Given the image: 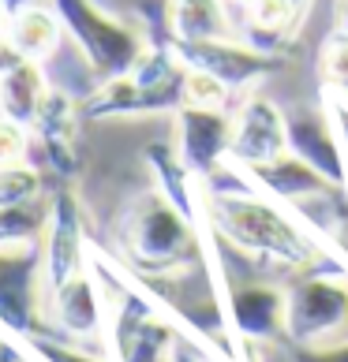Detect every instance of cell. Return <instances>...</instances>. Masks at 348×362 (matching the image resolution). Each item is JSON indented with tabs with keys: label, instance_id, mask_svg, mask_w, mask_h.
Segmentation results:
<instances>
[{
	"label": "cell",
	"instance_id": "obj_1",
	"mask_svg": "<svg viewBox=\"0 0 348 362\" xmlns=\"http://www.w3.org/2000/svg\"><path fill=\"white\" fill-rule=\"evenodd\" d=\"M203 198V228L218 247L240 254L259 273L296 276L315 269L318 262H330L333 254L292 217L288 206L262 194L244 176V168L225 160L198 180Z\"/></svg>",
	"mask_w": 348,
	"mask_h": 362
},
{
	"label": "cell",
	"instance_id": "obj_2",
	"mask_svg": "<svg viewBox=\"0 0 348 362\" xmlns=\"http://www.w3.org/2000/svg\"><path fill=\"white\" fill-rule=\"evenodd\" d=\"M116 258L139 280H157L210 262V235L203 221L184 213L165 191H146L128 206L116 228Z\"/></svg>",
	"mask_w": 348,
	"mask_h": 362
},
{
	"label": "cell",
	"instance_id": "obj_3",
	"mask_svg": "<svg viewBox=\"0 0 348 362\" xmlns=\"http://www.w3.org/2000/svg\"><path fill=\"white\" fill-rule=\"evenodd\" d=\"M187 105V64L172 42H150L146 57L128 75L94 86L83 101L86 119H113V116H176Z\"/></svg>",
	"mask_w": 348,
	"mask_h": 362
},
{
	"label": "cell",
	"instance_id": "obj_4",
	"mask_svg": "<svg viewBox=\"0 0 348 362\" xmlns=\"http://www.w3.org/2000/svg\"><path fill=\"white\" fill-rule=\"evenodd\" d=\"M49 4L64 19L68 42L75 45L79 60L86 64L94 86L128 75L146 57V49H150L139 26L109 16L98 0H49Z\"/></svg>",
	"mask_w": 348,
	"mask_h": 362
},
{
	"label": "cell",
	"instance_id": "obj_5",
	"mask_svg": "<svg viewBox=\"0 0 348 362\" xmlns=\"http://www.w3.org/2000/svg\"><path fill=\"white\" fill-rule=\"evenodd\" d=\"M348 337V276L344 269H307L285 284V340L315 347Z\"/></svg>",
	"mask_w": 348,
	"mask_h": 362
},
{
	"label": "cell",
	"instance_id": "obj_6",
	"mask_svg": "<svg viewBox=\"0 0 348 362\" xmlns=\"http://www.w3.org/2000/svg\"><path fill=\"white\" fill-rule=\"evenodd\" d=\"M45 299L42 243L0 247V329L16 340L45 332Z\"/></svg>",
	"mask_w": 348,
	"mask_h": 362
},
{
	"label": "cell",
	"instance_id": "obj_7",
	"mask_svg": "<svg viewBox=\"0 0 348 362\" xmlns=\"http://www.w3.org/2000/svg\"><path fill=\"white\" fill-rule=\"evenodd\" d=\"M187 68H198L225 83L236 98L247 90H255L270 75L285 68V57L266 52L259 45L244 42V37H210V42H172Z\"/></svg>",
	"mask_w": 348,
	"mask_h": 362
},
{
	"label": "cell",
	"instance_id": "obj_8",
	"mask_svg": "<svg viewBox=\"0 0 348 362\" xmlns=\"http://www.w3.org/2000/svg\"><path fill=\"white\" fill-rule=\"evenodd\" d=\"M225 317L244 344L285 340V284L262 276H229L218 273Z\"/></svg>",
	"mask_w": 348,
	"mask_h": 362
},
{
	"label": "cell",
	"instance_id": "obj_9",
	"mask_svg": "<svg viewBox=\"0 0 348 362\" xmlns=\"http://www.w3.org/2000/svg\"><path fill=\"white\" fill-rule=\"evenodd\" d=\"M42 258H45V288L52 291L68 276L90 269V235L83 224V202L72 183H57L49 194V221L42 232Z\"/></svg>",
	"mask_w": 348,
	"mask_h": 362
},
{
	"label": "cell",
	"instance_id": "obj_10",
	"mask_svg": "<svg viewBox=\"0 0 348 362\" xmlns=\"http://www.w3.org/2000/svg\"><path fill=\"white\" fill-rule=\"evenodd\" d=\"M45 332L75 344H98L105 347V325H109V310H105V295L94 269H83L57 284L45 299Z\"/></svg>",
	"mask_w": 348,
	"mask_h": 362
},
{
	"label": "cell",
	"instance_id": "obj_11",
	"mask_svg": "<svg viewBox=\"0 0 348 362\" xmlns=\"http://www.w3.org/2000/svg\"><path fill=\"white\" fill-rule=\"evenodd\" d=\"M288 153V112H281L270 98L247 93L232 109V146L229 160L240 168H255Z\"/></svg>",
	"mask_w": 348,
	"mask_h": 362
},
{
	"label": "cell",
	"instance_id": "obj_12",
	"mask_svg": "<svg viewBox=\"0 0 348 362\" xmlns=\"http://www.w3.org/2000/svg\"><path fill=\"white\" fill-rule=\"evenodd\" d=\"M79 119H83V105L64 86L52 83L45 101H42V112H38L30 135H34V146H38V157L42 165L52 172L57 180L72 183L75 168H79Z\"/></svg>",
	"mask_w": 348,
	"mask_h": 362
},
{
	"label": "cell",
	"instance_id": "obj_13",
	"mask_svg": "<svg viewBox=\"0 0 348 362\" xmlns=\"http://www.w3.org/2000/svg\"><path fill=\"white\" fill-rule=\"evenodd\" d=\"M176 153L195 180H206L218 165L229 160L232 146V109H203L184 105L176 112Z\"/></svg>",
	"mask_w": 348,
	"mask_h": 362
},
{
	"label": "cell",
	"instance_id": "obj_14",
	"mask_svg": "<svg viewBox=\"0 0 348 362\" xmlns=\"http://www.w3.org/2000/svg\"><path fill=\"white\" fill-rule=\"evenodd\" d=\"M311 4L315 0H247L232 11V23L244 42L285 57L303 30V19L311 16Z\"/></svg>",
	"mask_w": 348,
	"mask_h": 362
},
{
	"label": "cell",
	"instance_id": "obj_15",
	"mask_svg": "<svg viewBox=\"0 0 348 362\" xmlns=\"http://www.w3.org/2000/svg\"><path fill=\"white\" fill-rule=\"evenodd\" d=\"M288 150L303 157L311 168H318L330 183L348 187V157H344V146L333 131L326 109H300V112H288Z\"/></svg>",
	"mask_w": 348,
	"mask_h": 362
},
{
	"label": "cell",
	"instance_id": "obj_16",
	"mask_svg": "<svg viewBox=\"0 0 348 362\" xmlns=\"http://www.w3.org/2000/svg\"><path fill=\"white\" fill-rule=\"evenodd\" d=\"M244 176L255 183L262 194L277 198L281 206H296V202H303V198L322 194V191H330V187H337V183H330L318 168L307 165L303 157H296L292 150L281 153L277 160H266V165L244 168Z\"/></svg>",
	"mask_w": 348,
	"mask_h": 362
},
{
	"label": "cell",
	"instance_id": "obj_17",
	"mask_svg": "<svg viewBox=\"0 0 348 362\" xmlns=\"http://www.w3.org/2000/svg\"><path fill=\"white\" fill-rule=\"evenodd\" d=\"M162 30L169 42H210V37H232L236 23L225 0H165Z\"/></svg>",
	"mask_w": 348,
	"mask_h": 362
},
{
	"label": "cell",
	"instance_id": "obj_18",
	"mask_svg": "<svg viewBox=\"0 0 348 362\" xmlns=\"http://www.w3.org/2000/svg\"><path fill=\"white\" fill-rule=\"evenodd\" d=\"M4 30H8L11 42L19 45L23 57H26V60H38V64L57 60L64 37H68V30H64V19L57 16V8L42 4V0H34V4L11 11Z\"/></svg>",
	"mask_w": 348,
	"mask_h": 362
},
{
	"label": "cell",
	"instance_id": "obj_19",
	"mask_svg": "<svg viewBox=\"0 0 348 362\" xmlns=\"http://www.w3.org/2000/svg\"><path fill=\"white\" fill-rule=\"evenodd\" d=\"M49 86L52 83L45 75V64L23 60L16 71H8L4 78H0V112L11 116V119H19L23 127H34Z\"/></svg>",
	"mask_w": 348,
	"mask_h": 362
},
{
	"label": "cell",
	"instance_id": "obj_20",
	"mask_svg": "<svg viewBox=\"0 0 348 362\" xmlns=\"http://www.w3.org/2000/svg\"><path fill=\"white\" fill-rule=\"evenodd\" d=\"M19 344L30 355V362H116L109 347L75 344V340L52 337V332H34V337H23Z\"/></svg>",
	"mask_w": 348,
	"mask_h": 362
},
{
	"label": "cell",
	"instance_id": "obj_21",
	"mask_svg": "<svg viewBox=\"0 0 348 362\" xmlns=\"http://www.w3.org/2000/svg\"><path fill=\"white\" fill-rule=\"evenodd\" d=\"M318 78H322V90H333L348 98V30H337L322 42L318 52Z\"/></svg>",
	"mask_w": 348,
	"mask_h": 362
},
{
	"label": "cell",
	"instance_id": "obj_22",
	"mask_svg": "<svg viewBox=\"0 0 348 362\" xmlns=\"http://www.w3.org/2000/svg\"><path fill=\"white\" fill-rule=\"evenodd\" d=\"M45 194V183H42V168L23 160V165H8L0 168V206H16L26 202V198H38Z\"/></svg>",
	"mask_w": 348,
	"mask_h": 362
},
{
	"label": "cell",
	"instance_id": "obj_23",
	"mask_svg": "<svg viewBox=\"0 0 348 362\" xmlns=\"http://www.w3.org/2000/svg\"><path fill=\"white\" fill-rule=\"evenodd\" d=\"M30 150H34L30 127H23L19 119H11V116L0 112V168L30 160Z\"/></svg>",
	"mask_w": 348,
	"mask_h": 362
},
{
	"label": "cell",
	"instance_id": "obj_24",
	"mask_svg": "<svg viewBox=\"0 0 348 362\" xmlns=\"http://www.w3.org/2000/svg\"><path fill=\"white\" fill-rule=\"evenodd\" d=\"M292 362H348V337L315 347H292Z\"/></svg>",
	"mask_w": 348,
	"mask_h": 362
},
{
	"label": "cell",
	"instance_id": "obj_25",
	"mask_svg": "<svg viewBox=\"0 0 348 362\" xmlns=\"http://www.w3.org/2000/svg\"><path fill=\"white\" fill-rule=\"evenodd\" d=\"M172 362H232V358H221L213 347H206L203 340H195L191 332H184L180 344H176V355H172Z\"/></svg>",
	"mask_w": 348,
	"mask_h": 362
},
{
	"label": "cell",
	"instance_id": "obj_26",
	"mask_svg": "<svg viewBox=\"0 0 348 362\" xmlns=\"http://www.w3.org/2000/svg\"><path fill=\"white\" fill-rule=\"evenodd\" d=\"M23 60H26V57L19 52V45L8 37V30H0V78H4L8 71H16Z\"/></svg>",
	"mask_w": 348,
	"mask_h": 362
},
{
	"label": "cell",
	"instance_id": "obj_27",
	"mask_svg": "<svg viewBox=\"0 0 348 362\" xmlns=\"http://www.w3.org/2000/svg\"><path fill=\"white\" fill-rule=\"evenodd\" d=\"M333 26L348 30V0H337V8H333Z\"/></svg>",
	"mask_w": 348,
	"mask_h": 362
},
{
	"label": "cell",
	"instance_id": "obj_28",
	"mask_svg": "<svg viewBox=\"0 0 348 362\" xmlns=\"http://www.w3.org/2000/svg\"><path fill=\"white\" fill-rule=\"evenodd\" d=\"M4 4V16H11V11H19V8H26V4H34V0H0Z\"/></svg>",
	"mask_w": 348,
	"mask_h": 362
},
{
	"label": "cell",
	"instance_id": "obj_29",
	"mask_svg": "<svg viewBox=\"0 0 348 362\" xmlns=\"http://www.w3.org/2000/svg\"><path fill=\"white\" fill-rule=\"evenodd\" d=\"M225 4H229V11H236L240 4H247V0H225Z\"/></svg>",
	"mask_w": 348,
	"mask_h": 362
},
{
	"label": "cell",
	"instance_id": "obj_30",
	"mask_svg": "<svg viewBox=\"0 0 348 362\" xmlns=\"http://www.w3.org/2000/svg\"><path fill=\"white\" fill-rule=\"evenodd\" d=\"M0 16H4V4H0Z\"/></svg>",
	"mask_w": 348,
	"mask_h": 362
}]
</instances>
